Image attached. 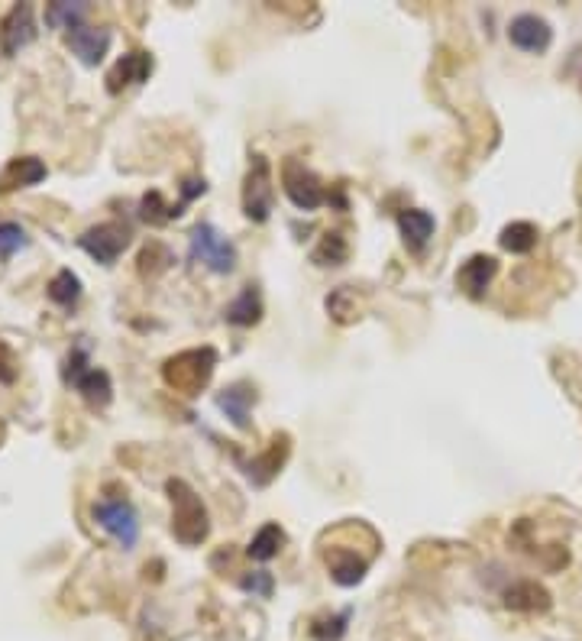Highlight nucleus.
Segmentation results:
<instances>
[{
  "label": "nucleus",
  "instance_id": "obj_1",
  "mask_svg": "<svg viewBox=\"0 0 582 641\" xmlns=\"http://www.w3.org/2000/svg\"><path fill=\"white\" fill-rule=\"evenodd\" d=\"M165 493L172 499V535L178 544L185 548H198V544L207 538L211 531V522H207V509L201 496L185 480H169L165 483Z\"/></svg>",
  "mask_w": 582,
  "mask_h": 641
},
{
  "label": "nucleus",
  "instance_id": "obj_2",
  "mask_svg": "<svg viewBox=\"0 0 582 641\" xmlns=\"http://www.w3.org/2000/svg\"><path fill=\"white\" fill-rule=\"evenodd\" d=\"M188 256H191V263H201L204 269L217 272V276H230V272L237 269V247H233V240L220 234L214 224L191 227Z\"/></svg>",
  "mask_w": 582,
  "mask_h": 641
},
{
  "label": "nucleus",
  "instance_id": "obj_3",
  "mask_svg": "<svg viewBox=\"0 0 582 641\" xmlns=\"http://www.w3.org/2000/svg\"><path fill=\"white\" fill-rule=\"evenodd\" d=\"M214 366H217V353L211 347L185 350V353H178V357L165 360L162 376L172 389L185 392V395H198L201 389H207V383H211Z\"/></svg>",
  "mask_w": 582,
  "mask_h": 641
},
{
  "label": "nucleus",
  "instance_id": "obj_4",
  "mask_svg": "<svg viewBox=\"0 0 582 641\" xmlns=\"http://www.w3.org/2000/svg\"><path fill=\"white\" fill-rule=\"evenodd\" d=\"M65 383L75 386L81 392V399H85L88 405H107L110 392H114V386H110V376L88 363V350L85 347H75L72 353H68Z\"/></svg>",
  "mask_w": 582,
  "mask_h": 641
},
{
  "label": "nucleus",
  "instance_id": "obj_5",
  "mask_svg": "<svg viewBox=\"0 0 582 641\" xmlns=\"http://www.w3.org/2000/svg\"><path fill=\"white\" fill-rule=\"evenodd\" d=\"M94 522L101 525L110 538H114L123 551H130L140 541V515L127 499H101L94 502Z\"/></svg>",
  "mask_w": 582,
  "mask_h": 641
},
{
  "label": "nucleus",
  "instance_id": "obj_6",
  "mask_svg": "<svg viewBox=\"0 0 582 641\" xmlns=\"http://www.w3.org/2000/svg\"><path fill=\"white\" fill-rule=\"evenodd\" d=\"M272 204H275V188H272V169L266 156H253L249 162V172H246V182H243V214L249 221H269L272 214Z\"/></svg>",
  "mask_w": 582,
  "mask_h": 641
},
{
  "label": "nucleus",
  "instance_id": "obj_7",
  "mask_svg": "<svg viewBox=\"0 0 582 641\" xmlns=\"http://www.w3.org/2000/svg\"><path fill=\"white\" fill-rule=\"evenodd\" d=\"M130 237H133V230L123 221H104L97 227H88L85 234L78 237V247L91 259H97L101 266H114L120 253L130 247Z\"/></svg>",
  "mask_w": 582,
  "mask_h": 641
},
{
  "label": "nucleus",
  "instance_id": "obj_8",
  "mask_svg": "<svg viewBox=\"0 0 582 641\" xmlns=\"http://www.w3.org/2000/svg\"><path fill=\"white\" fill-rule=\"evenodd\" d=\"M282 188H285L288 201L295 204L298 211H317L327 201V188L321 185V179H317V175L298 159H285Z\"/></svg>",
  "mask_w": 582,
  "mask_h": 641
},
{
  "label": "nucleus",
  "instance_id": "obj_9",
  "mask_svg": "<svg viewBox=\"0 0 582 641\" xmlns=\"http://www.w3.org/2000/svg\"><path fill=\"white\" fill-rule=\"evenodd\" d=\"M36 10L33 4H17L4 20H0V52L4 56H17L36 39Z\"/></svg>",
  "mask_w": 582,
  "mask_h": 641
},
{
  "label": "nucleus",
  "instance_id": "obj_10",
  "mask_svg": "<svg viewBox=\"0 0 582 641\" xmlns=\"http://www.w3.org/2000/svg\"><path fill=\"white\" fill-rule=\"evenodd\" d=\"M508 39H511V46H515V49L531 52V56H540V52L550 49L553 30H550V23L544 17H537V13H518V17L508 23Z\"/></svg>",
  "mask_w": 582,
  "mask_h": 641
},
{
  "label": "nucleus",
  "instance_id": "obj_11",
  "mask_svg": "<svg viewBox=\"0 0 582 641\" xmlns=\"http://www.w3.org/2000/svg\"><path fill=\"white\" fill-rule=\"evenodd\" d=\"M152 68H156V62H152L149 52H143V49L127 52V56H120L117 65L107 72V91L120 94L123 88H130V85H143V81H149Z\"/></svg>",
  "mask_w": 582,
  "mask_h": 641
},
{
  "label": "nucleus",
  "instance_id": "obj_12",
  "mask_svg": "<svg viewBox=\"0 0 582 641\" xmlns=\"http://www.w3.org/2000/svg\"><path fill=\"white\" fill-rule=\"evenodd\" d=\"M495 272H498V259L485 256V253H476V256L466 259L460 272H456V285H460L469 298H482L485 289L492 285Z\"/></svg>",
  "mask_w": 582,
  "mask_h": 641
},
{
  "label": "nucleus",
  "instance_id": "obj_13",
  "mask_svg": "<svg viewBox=\"0 0 582 641\" xmlns=\"http://www.w3.org/2000/svg\"><path fill=\"white\" fill-rule=\"evenodd\" d=\"M68 49L85 62V65H97L104 62L107 49H110V30H97V26H78V30L68 33Z\"/></svg>",
  "mask_w": 582,
  "mask_h": 641
},
{
  "label": "nucleus",
  "instance_id": "obj_14",
  "mask_svg": "<svg viewBox=\"0 0 582 641\" xmlns=\"http://www.w3.org/2000/svg\"><path fill=\"white\" fill-rule=\"evenodd\" d=\"M46 166L39 162L36 156H23V159H13L10 166L0 172V195L7 192H17V188H30L39 185L46 179Z\"/></svg>",
  "mask_w": 582,
  "mask_h": 641
},
{
  "label": "nucleus",
  "instance_id": "obj_15",
  "mask_svg": "<svg viewBox=\"0 0 582 641\" xmlns=\"http://www.w3.org/2000/svg\"><path fill=\"white\" fill-rule=\"evenodd\" d=\"M434 217L421 211V208H408V211H398V230H401V240H405V247L421 253L427 247V240L434 237Z\"/></svg>",
  "mask_w": 582,
  "mask_h": 641
},
{
  "label": "nucleus",
  "instance_id": "obj_16",
  "mask_svg": "<svg viewBox=\"0 0 582 641\" xmlns=\"http://www.w3.org/2000/svg\"><path fill=\"white\" fill-rule=\"evenodd\" d=\"M502 603L515 612H544L550 609V593L534 580H515L502 593Z\"/></svg>",
  "mask_w": 582,
  "mask_h": 641
},
{
  "label": "nucleus",
  "instance_id": "obj_17",
  "mask_svg": "<svg viewBox=\"0 0 582 641\" xmlns=\"http://www.w3.org/2000/svg\"><path fill=\"white\" fill-rule=\"evenodd\" d=\"M253 402H256V392L249 389V386H243V383L230 386V389H224V392L217 395V408H220V412H224L240 431L249 428V408H253Z\"/></svg>",
  "mask_w": 582,
  "mask_h": 641
},
{
  "label": "nucleus",
  "instance_id": "obj_18",
  "mask_svg": "<svg viewBox=\"0 0 582 641\" xmlns=\"http://www.w3.org/2000/svg\"><path fill=\"white\" fill-rule=\"evenodd\" d=\"M259 318H262V298H259V289H256V285H246V289L230 302L227 321H230L233 327H253V324H259Z\"/></svg>",
  "mask_w": 582,
  "mask_h": 641
},
{
  "label": "nucleus",
  "instance_id": "obj_19",
  "mask_svg": "<svg viewBox=\"0 0 582 641\" xmlns=\"http://www.w3.org/2000/svg\"><path fill=\"white\" fill-rule=\"evenodd\" d=\"M282 544H285V535H282V528L279 525H262L259 531H256V538L249 541V548H246V554L253 557V561H259V564H266V561H272L275 554L282 551Z\"/></svg>",
  "mask_w": 582,
  "mask_h": 641
},
{
  "label": "nucleus",
  "instance_id": "obj_20",
  "mask_svg": "<svg viewBox=\"0 0 582 641\" xmlns=\"http://www.w3.org/2000/svg\"><path fill=\"white\" fill-rule=\"evenodd\" d=\"M182 208H185V204H169V201H165L162 192H149L140 201V217L152 227H162V224L175 221V217H182Z\"/></svg>",
  "mask_w": 582,
  "mask_h": 641
},
{
  "label": "nucleus",
  "instance_id": "obj_21",
  "mask_svg": "<svg viewBox=\"0 0 582 641\" xmlns=\"http://www.w3.org/2000/svg\"><path fill=\"white\" fill-rule=\"evenodd\" d=\"M85 17H88V4H65V0H59V4H49L46 7V26H52V30H78V26H85Z\"/></svg>",
  "mask_w": 582,
  "mask_h": 641
},
{
  "label": "nucleus",
  "instance_id": "obj_22",
  "mask_svg": "<svg viewBox=\"0 0 582 641\" xmlns=\"http://www.w3.org/2000/svg\"><path fill=\"white\" fill-rule=\"evenodd\" d=\"M346 256H350V243H346L343 234H337V230H327V234L321 237V243H317L314 253H311V263H317V266H343Z\"/></svg>",
  "mask_w": 582,
  "mask_h": 641
},
{
  "label": "nucleus",
  "instance_id": "obj_23",
  "mask_svg": "<svg viewBox=\"0 0 582 641\" xmlns=\"http://www.w3.org/2000/svg\"><path fill=\"white\" fill-rule=\"evenodd\" d=\"M498 243H502V250L515 253V256H524V253H531L537 247V227L528 224V221H515V224H508L502 230Z\"/></svg>",
  "mask_w": 582,
  "mask_h": 641
},
{
  "label": "nucleus",
  "instance_id": "obj_24",
  "mask_svg": "<svg viewBox=\"0 0 582 641\" xmlns=\"http://www.w3.org/2000/svg\"><path fill=\"white\" fill-rule=\"evenodd\" d=\"M330 577H334V583H340V586H356L366 577V561L356 557L353 551H340L330 557Z\"/></svg>",
  "mask_w": 582,
  "mask_h": 641
},
{
  "label": "nucleus",
  "instance_id": "obj_25",
  "mask_svg": "<svg viewBox=\"0 0 582 641\" xmlns=\"http://www.w3.org/2000/svg\"><path fill=\"white\" fill-rule=\"evenodd\" d=\"M49 298L55 305H62V308H72L78 305V298H81V279L75 276L72 269H59L52 276L49 282Z\"/></svg>",
  "mask_w": 582,
  "mask_h": 641
},
{
  "label": "nucleus",
  "instance_id": "obj_26",
  "mask_svg": "<svg viewBox=\"0 0 582 641\" xmlns=\"http://www.w3.org/2000/svg\"><path fill=\"white\" fill-rule=\"evenodd\" d=\"M172 263H175V256H172L169 247H165V243H149V247H143V253H140V276L143 279H156Z\"/></svg>",
  "mask_w": 582,
  "mask_h": 641
},
{
  "label": "nucleus",
  "instance_id": "obj_27",
  "mask_svg": "<svg viewBox=\"0 0 582 641\" xmlns=\"http://www.w3.org/2000/svg\"><path fill=\"white\" fill-rule=\"evenodd\" d=\"M282 460H285V450H282V454H279V441H275V444H272V450H269V454H262V457H256L253 463H246V470H243V473H246V476H249V480H253V483H259V486H266V483L272 480V476H275V473H279V467H282Z\"/></svg>",
  "mask_w": 582,
  "mask_h": 641
},
{
  "label": "nucleus",
  "instance_id": "obj_28",
  "mask_svg": "<svg viewBox=\"0 0 582 641\" xmlns=\"http://www.w3.org/2000/svg\"><path fill=\"white\" fill-rule=\"evenodd\" d=\"M26 247H30V237H26V230L17 221H4V224H0V259L17 256Z\"/></svg>",
  "mask_w": 582,
  "mask_h": 641
},
{
  "label": "nucleus",
  "instance_id": "obj_29",
  "mask_svg": "<svg viewBox=\"0 0 582 641\" xmlns=\"http://www.w3.org/2000/svg\"><path fill=\"white\" fill-rule=\"evenodd\" d=\"M350 616H353V612H350V609H343L340 616L327 619V622H317L314 629H311V635H314L317 641H340V638H343V632H346V622H350Z\"/></svg>",
  "mask_w": 582,
  "mask_h": 641
},
{
  "label": "nucleus",
  "instance_id": "obj_30",
  "mask_svg": "<svg viewBox=\"0 0 582 641\" xmlns=\"http://www.w3.org/2000/svg\"><path fill=\"white\" fill-rule=\"evenodd\" d=\"M240 586H243L246 593L269 599V596H272V574H266V570H256V574L243 577V580H240Z\"/></svg>",
  "mask_w": 582,
  "mask_h": 641
},
{
  "label": "nucleus",
  "instance_id": "obj_31",
  "mask_svg": "<svg viewBox=\"0 0 582 641\" xmlns=\"http://www.w3.org/2000/svg\"><path fill=\"white\" fill-rule=\"evenodd\" d=\"M13 379H17V360H13L10 347L4 344V340H0V383L10 386Z\"/></svg>",
  "mask_w": 582,
  "mask_h": 641
},
{
  "label": "nucleus",
  "instance_id": "obj_32",
  "mask_svg": "<svg viewBox=\"0 0 582 641\" xmlns=\"http://www.w3.org/2000/svg\"><path fill=\"white\" fill-rule=\"evenodd\" d=\"M204 192H207V182H204V179H188V182L182 185V204L194 201V198L204 195Z\"/></svg>",
  "mask_w": 582,
  "mask_h": 641
}]
</instances>
